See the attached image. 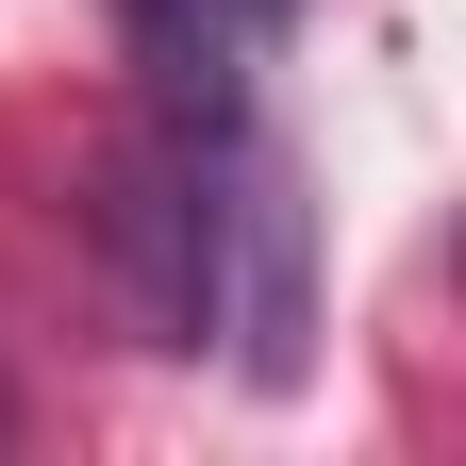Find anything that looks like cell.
<instances>
[{"label": "cell", "instance_id": "obj_1", "mask_svg": "<svg viewBox=\"0 0 466 466\" xmlns=\"http://www.w3.org/2000/svg\"><path fill=\"white\" fill-rule=\"evenodd\" d=\"M100 250H116V283H134L150 350H200V333H217V167H200V134L116 150V184H100Z\"/></svg>", "mask_w": 466, "mask_h": 466}, {"label": "cell", "instance_id": "obj_2", "mask_svg": "<svg viewBox=\"0 0 466 466\" xmlns=\"http://www.w3.org/2000/svg\"><path fill=\"white\" fill-rule=\"evenodd\" d=\"M217 267H233V333H250L233 367L283 400V383L317 367V350H300V333H317V283H300V184H283V167H250V184L217 200Z\"/></svg>", "mask_w": 466, "mask_h": 466}, {"label": "cell", "instance_id": "obj_3", "mask_svg": "<svg viewBox=\"0 0 466 466\" xmlns=\"http://www.w3.org/2000/svg\"><path fill=\"white\" fill-rule=\"evenodd\" d=\"M134 17V67L167 84V100H200V116H233V84H250V50L300 17V0H116Z\"/></svg>", "mask_w": 466, "mask_h": 466}]
</instances>
